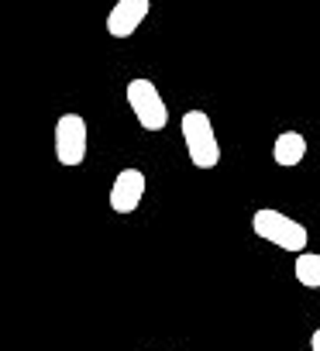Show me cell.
I'll use <instances>...</instances> for the list:
<instances>
[{"mask_svg": "<svg viewBox=\"0 0 320 351\" xmlns=\"http://www.w3.org/2000/svg\"><path fill=\"white\" fill-rule=\"evenodd\" d=\"M145 190H148V180H145L141 169H121L114 186H110V210L114 214H134Z\"/></svg>", "mask_w": 320, "mask_h": 351, "instance_id": "cell-5", "label": "cell"}, {"mask_svg": "<svg viewBox=\"0 0 320 351\" xmlns=\"http://www.w3.org/2000/svg\"><path fill=\"white\" fill-rule=\"evenodd\" d=\"M310 351H320V327L310 334Z\"/></svg>", "mask_w": 320, "mask_h": 351, "instance_id": "cell-9", "label": "cell"}, {"mask_svg": "<svg viewBox=\"0 0 320 351\" xmlns=\"http://www.w3.org/2000/svg\"><path fill=\"white\" fill-rule=\"evenodd\" d=\"M56 158L66 169L83 165V158H86V121L79 114H62L56 121Z\"/></svg>", "mask_w": 320, "mask_h": 351, "instance_id": "cell-4", "label": "cell"}, {"mask_svg": "<svg viewBox=\"0 0 320 351\" xmlns=\"http://www.w3.org/2000/svg\"><path fill=\"white\" fill-rule=\"evenodd\" d=\"M293 272H296L299 286H306V289H320V255H317V252H299Z\"/></svg>", "mask_w": 320, "mask_h": 351, "instance_id": "cell-8", "label": "cell"}, {"mask_svg": "<svg viewBox=\"0 0 320 351\" xmlns=\"http://www.w3.org/2000/svg\"><path fill=\"white\" fill-rule=\"evenodd\" d=\"M148 11H151V0H117L107 14V35L110 38H131L145 25Z\"/></svg>", "mask_w": 320, "mask_h": 351, "instance_id": "cell-6", "label": "cell"}, {"mask_svg": "<svg viewBox=\"0 0 320 351\" xmlns=\"http://www.w3.org/2000/svg\"><path fill=\"white\" fill-rule=\"evenodd\" d=\"M272 158H275L279 169L299 165V162L306 158V138H303L299 131H282V134L275 138V145H272Z\"/></svg>", "mask_w": 320, "mask_h": 351, "instance_id": "cell-7", "label": "cell"}, {"mask_svg": "<svg viewBox=\"0 0 320 351\" xmlns=\"http://www.w3.org/2000/svg\"><path fill=\"white\" fill-rule=\"evenodd\" d=\"M180 131H183V141H186V155L197 169H214L221 162V141L214 134L210 114L186 110L183 121H180Z\"/></svg>", "mask_w": 320, "mask_h": 351, "instance_id": "cell-1", "label": "cell"}, {"mask_svg": "<svg viewBox=\"0 0 320 351\" xmlns=\"http://www.w3.org/2000/svg\"><path fill=\"white\" fill-rule=\"evenodd\" d=\"M127 107L145 131H162L169 124V107H166L162 93H158V86L151 80L138 76V80L127 83Z\"/></svg>", "mask_w": 320, "mask_h": 351, "instance_id": "cell-3", "label": "cell"}, {"mask_svg": "<svg viewBox=\"0 0 320 351\" xmlns=\"http://www.w3.org/2000/svg\"><path fill=\"white\" fill-rule=\"evenodd\" d=\"M251 231L262 238V241H269V245H275V248H282V252H306V228L299 224V221H293V217H286L282 210H272V207H262V210H255L251 214Z\"/></svg>", "mask_w": 320, "mask_h": 351, "instance_id": "cell-2", "label": "cell"}]
</instances>
